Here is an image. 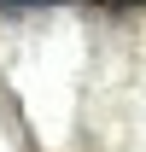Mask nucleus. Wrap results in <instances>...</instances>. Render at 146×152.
I'll use <instances>...</instances> for the list:
<instances>
[{
    "mask_svg": "<svg viewBox=\"0 0 146 152\" xmlns=\"http://www.w3.org/2000/svg\"><path fill=\"white\" fill-rule=\"evenodd\" d=\"M41 6H58V0H0V12H41Z\"/></svg>",
    "mask_w": 146,
    "mask_h": 152,
    "instance_id": "f03ea898",
    "label": "nucleus"
},
{
    "mask_svg": "<svg viewBox=\"0 0 146 152\" xmlns=\"http://www.w3.org/2000/svg\"><path fill=\"white\" fill-rule=\"evenodd\" d=\"M82 6H93V12H140L146 0H82Z\"/></svg>",
    "mask_w": 146,
    "mask_h": 152,
    "instance_id": "f257e3e1",
    "label": "nucleus"
}]
</instances>
